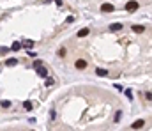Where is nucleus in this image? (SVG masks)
Listing matches in <instances>:
<instances>
[{
  "instance_id": "f257e3e1",
  "label": "nucleus",
  "mask_w": 152,
  "mask_h": 131,
  "mask_svg": "<svg viewBox=\"0 0 152 131\" xmlns=\"http://www.w3.org/2000/svg\"><path fill=\"white\" fill-rule=\"evenodd\" d=\"M136 9H138V2H136V0H129L127 4H126V11L133 12V11H136Z\"/></svg>"
},
{
  "instance_id": "f03ea898",
  "label": "nucleus",
  "mask_w": 152,
  "mask_h": 131,
  "mask_svg": "<svg viewBox=\"0 0 152 131\" xmlns=\"http://www.w3.org/2000/svg\"><path fill=\"white\" fill-rule=\"evenodd\" d=\"M143 126H145V120L138 119V120H135V122L131 124V128H133V129H140V128H143Z\"/></svg>"
},
{
  "instance_id": "7ed1b4c3",
  "label": "nucleus",
  "mask_w": 152,
  "mask_h": 131,
  "mask_svg": "<svg viewBox=\"0 0 152 131\" xmlns=\"http://www.w3.org/2000/svg\"><path fill=\"white\" fill-rule=\"evenodd\" d=\"M74 66H76V69H85V67H87V60L78 59V60L74 62Z\"/></svg>"
},
{
  "instance_id": "20e7f679",
  "label": "nucleus",
  "mask_w": 152,
  "mask_h": 131,
  "mask_svg": "<svg viewBox=\"0 0 152 131\" xmlns=\"http://www.w3.org/2000/svg\"><path fill=\"white\" fill-rule=\"evenodd\" d=\"M35 73H37L39 76H42V78L48 76V71H46V67H44V66H41V67H35Z\"/></svg>"
},
{
  "instance_id": "39448f33",
  "label": "nucleus",
  "mask_w": 152,
  "mask_h": 131,
  "mask_svg": "<svg viewBox=\"0 0 152 131\" xmlns=\"http://www.w3.org/2000/svg\"><path fill=\"white\" fill-rule=\"evenodd\" d=\"M113 9H115V7L111 6V4H103V6H101V11L103 12H111Z\"/></svg>"
},
{
  "instance_id": "423d86ee",
  "label": "nucleus",
  "mask_w": 152,
  "mask_h": 131,
  "mask_svg": "<svg viewBox=\"0 0 152 131\" xmlns=\"http://www.w3.org/2000/svg\"><path fill=\"white\" fill-rule=\"evenodd\" d=\"M122 30V23H111L110 25V32H118Z\"/></svg>"
},
{
  "instance_id": "0eeeda50",
  "label": "nucleus",
  "mask_w": 152,
  "mask_h": 131,
  "mask_svg": "<svg viewBox=\"0 0 152 131\" xmlns=\"http://www.w3.org/2000/svg\"><path fill=\"white\" fill-rule=\"evenodd\" d=\"M21 46H23V43H20V41H14L11 44V50L12 52H18V50H21Z\"/></svg>"
},
{
  "instance_id": "6e6552de",
  "label": "nucleus",
  "mask_w": 152,
  "mask_h": 131,
  "mask_svg": "<svg viewBox=\"0 0 152 131\" xmlns=\"http://www.w3.org/2000/svg\"><path fill=\"white\" fill-rule=\"evenodd\" d=\"M96 74H97V76H101V78H104V76H108V71H106V69L97 67V69H96Z\"/></svg>"
},
{
  "instance_id": "1a4fd4ad",
  "label": "nucleus",
  "mask_w": 152,
  "mask_h": 131,
  "mask_svg": "<svg viewBox=\"0 0 152 131\" xmlns=\"http://www.w3.org/2000/svg\"><path fill=\"white\" fill-rule=\"evenodd\" d=\"M133 32L141 34V32H145V27H141V25H133Z\"/></svg>"
},
{
  "instance_id": "9d476101",
  "label": "nucleus",
  "mask_w": 152,
  "mask_h": 131,
  "mask_svg": "<svg viewBox=\"0 0 152 131\" xmlns=\"http://www.w3.org/2000/svg\"><path fill=\"white\" fill-rule=\"evenodd\" d=\"M21 43H23V48H28V50L34 48V41H30V39H23Z\"/></svg>"
},
{
  "instance_id": "9b49d317",
  "label": "nucleus",
  "mask_w": 152,
  "mask_h": 131,
  "mask_svg": "<svg viewBox=\"0 0 152 131\" xmlns=\"http://www.w3.org/2000/svg\"><path fill=\"white\" fill-rule=\"evenodd\" d=\"M23 108L27 110V112H30V110H34V103H32V101H25L23 103Z\"/></svg>"
},
{
  "instance_id": "f8f14e48",
  "label": "nucleus",
  "mask_w": 152,
  "mask_h": 131,
  "mask_svg": "<svg viewBox=\"0 0 152 131\" xmlns=\"http://www.w3.org/2000/svg\"><path fill=\"white\" fill-rule=\"evenodd\" d=\"M85 36H88V29H82L78 32V37H85Z\"/></svg>"
},
{
  "instance_id": "ddd939ff",
  "label": "nucleus",
  "mask_w": 152,
  "mask_h": 131,
  "mask_svg": "<svg viewBox=\"0 0 152 131\" xmlns=\"http://www.w3.org/2000/svg\"><path fill=\"white\" fill-rule=\"evenodd\" d=\"M6 64L12 67V66H16V64H18V60H16V59H7V60H6Z\"/></svg>"
},
{
  "instance_id": "4468645a",
  "label": "nucleus",
  "mask_w": 152,
  "mask_h": 131,
  "mask_svg": "<svg viewBox=\"0 0 152 131\" xmlns=\"http://www.w3.org/2000/svg\"><path fill=\"white\" fill-rule=\"evenodd\" d=\"M53 83H55V82H53V78H46V80H44V85H46V87H51Z\"/></svg>"
},
{
  "instance_id": "2eb2a0df",
  "label": "nucleus",
  "mask_w": 152,
  "mask_h": 131,
  "mask_svg": "<svg viewBox=\"0 0 152 131\" xmlns=\"http://www.w3.org/2000/svg\"><path fill=\"white\" fill-rule=\"evenodd\" d=\"M120 119H122V112H117V113H115V119H113V120H115V122H120Z\"/></svg>"
},
{
  "instance_id": "dca6fc26",
  "label": "nucleus",
  "mask_w": 152,
  "mask_h": 131,
  "mask_svg": "<svg viewBox=\"0 0 152 131\" xmlns=\"http://www.w3.org/2000/svg\"><path fill=\"white\" fill-rule=\"evenodd\" d=\"M9 106H11V101L4 99V101H2V108H9Z\"/></svg>"
},
{
  "instance_id": "f3484780",
  "label": "nucleus",
  "mask_w": 152,
  "mask_h": 131,
  "mask_svg": "<svg viewBox=\"0 0 152 131\" xmlns=\"http://www.w3.org/2000/svg\"><path fill=\"white\" fill-rule=\"evenodd\" d=\"M42 66V60H35L34 62V67H41Z\"/></svg>"
},
{
  "instance_id": "a211bd4d",
  "label": "nucleus",
  "mask_w": 152,
  "mask_h": 131,
  "mask_svg": "<svg viewBox=\"0 0 152 131\" xmlns=\"http://www.w3.org/2000/svg\"><path fill=\"white\" fill-rule=\"evenodd\" d=\"M59 55H60V57H64V55H65V48H60V50H59Z\"/></svg>"
},
{
  "instance_id": "6ab92c4d",
  "label": "nucleus",
  "mask_w": 152,
  "mask_h": 131,
  "mask_svg": "<svg viewBox=\"0 0 152 131\" xmlns=\"http://www.w3.org/2000/svg\"><path fill=\"white\" fill-rule=\"evenodd\" d=\"M65 21H67V23H73V21H74V18H73V16H67V20H65Z\"/></svg>"
},
{
  "instance_id": "aec40b11",
  "label": "nucleus",
  "mask_w": 152,
  "mask_h": 131,
  "mask_svg": "<svg viewBox=\"0 0 152 131\" xmlns=\"http://www.w3.org/2000/svg\"><path fill=\"white\" fill-rule=\"evenodd\" d=\"M126 96H127V99H131V97H133V94H131V90H126Z\"/></svg>"
},
{
  "instance_id": "412c9836",
  "label": "nucleus",
  "mask_w": 152,
  "mask_h": 131,
  "mask_svg": "<svg viewBox=\"0 0 152 131\" xmlns=\"http://www.w3.org/2000/svg\"><path fill=\"white\" fill-rule=\"evenodd\" d=\"M145 97H147V99H152V92H147V94H145Z\"/></svg>"
},
{
  "instance_id": "4be33fe9",
  "label": "nucleus",
  "mask_w": 152,
  "mask_h": 131,
  "mask_svg": "<svg viewBox=\"0 0 152 131\" xmlns=\"http://www.w3.org/2000/svg\"><path fill=\"white\" fill-rule=\"evenodd\" d=\"M57 2V6H62V0H55Z\"/></svg>"
}]
</instances>
